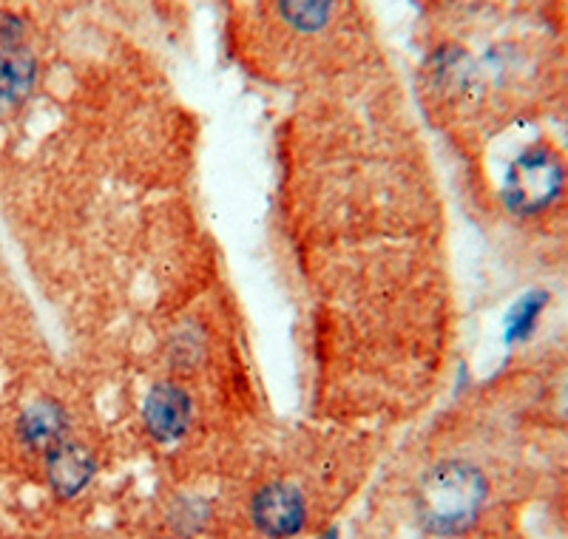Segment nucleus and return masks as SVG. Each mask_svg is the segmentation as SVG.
I'll use <instances>...</instances> for the list:
<instances>
[{
    "instance_id": "1",
    "label": "nucleus",
    "mask_w": 568,
    "mask_h": 539,
    "mask_svg": "<svg viewBox=\"0 0 568 539\" xmlns=\"http://www.w3.org/2000/svg\"><path fill=\"white\" fill-rule=\"evenodd\" d=\"M489 482L464 460H444L424 475L415 495V513L429 533L458 537L478 522Z\"/></svg>"
},
{
    "instance_id": "2",
    "label": "nucleus",
    "mask_w": 568,
    "mask_h": 539,
    "mask_svg": "<svg viewBox=\"0 0 568 539\" xmlns=\"http://www.w3.org/2000/svg\"><path fill=\"white\" fill-rule=\"evenodd\" d=\"M566 171L551 151L535 149L517 156L504 180V202L520 216L540 213L560 196Z\"/></svg>"
},
{
    "instance_id": "3",
    "label": "nucleus",
    "mask_w": 568,
    "mask_h": 539,
    "mask_svg": "<svg viewBox=\"0 0 568 539\" xmlns=\"http://www.w3.org/2000/svg\"><path fill=\"white\" fill-rule=\"evenodd\" d=\"M253 526L271 539H291L307 522V502L291 482H267L251 502Z\"/></svg>"
},
{
    "instance_id": "4",
    "label": "nucleus",
    "mask_w": 568,
    "mask_h": 539,
    "mask_svg": "<svg viewBox=\"0 0 568 539\" xmlns=\"http://www.w3.org/2000/svg\"><path fill=\"white\" fill-rule=\"evenodd\" d=\"M194 418V400L176 380H156L145 395L142 420L156 444H176Z\"/></svg>"
},
{
    "instance_id": "5",
    "label": "nucleus",
    "mask_w": 568,
    "mask_h": 539,
    "mask_svg": "<svg viewBox=\"0 0 568 539\" xmlns=\"http://www.w3.org/2000/svg\"><path fill=\"white\" fill-rule=\"evenodd\" d=\"M98 475V457L83 444L63 440L45 455V480L60 500L78 497Z\"/></svg>"
},
{
    "instance_id": "6",
    "label": "nucleus",
    "mask_w": 568,
    "mask_h": 539,
    "mask_svg": "<svg viewBox=\"0 0 568 539\" xmlns=\"http://www.w3.org/2000/svg\"><path fill=\"white\" fill-rule=\"evenodd\" d=\"M18 437L32 451H49L69 440V411L58 398H34L20 411Z\"/></svg>"
},
{
    "instance_id": "7",
    "label": "nucleus",
    "mask_w": 568,
    "mask_h": 539,
    "mask_svg": "<svg viewBox=\"0 0 568 539\" xmlns=\"http://www.w3.org/2000/svg\"><path fill=\"white\" fill-rule=\"evenodd\" d=\"M38 60L27 45H0V114H12L32 96Z\"/></svg>"
},
{
    "instance_id": "8",
    "label": "nucleus",
    "mask_w": 568,
    "mask_h": 539,
    "mask_svg": "<svg viewBox=\"0 0 568 539\" xmlns=\"http://www.w3.org/2000/svg\"><path fill=\"white\" fill-rule=\"evenodd\" d=\"M278 12L296 32H318L333 14V0H278Z\"/></svg>"
},
{
    "instance_id": "9",
    "label": "nucleus",
    "mask_w": 568,
    "mask_h": 539,
    "mask_svg": "<svg viewBox=\"0 0 568 539\" xmlns=\"http://www.w3.org/2000/svg\"><path fill=\"white\" fill-rule=\"evenodd\" d=\"M542 307H546V296H542V293H531V296L520 298L517 307L511 309L509 324H506V335H509V340H524L526 335L535 329Z\"/></svg>"
},
{
    "instance_id": "10",
    "label": "nucleus",
    "mask_w": 568,
    "mask_h": 539,
    "mask_svg": "<svg viewBox=\"0 0 568 539\" xmlns=\"http://www.w3.org/2000/svg\"><path fill=\"white\" fill-rule=\"evenodd\" d=\"M318 539H338V533L336 531H327V533H324V537H318Z\"/></svg>"
}]
</instances>
